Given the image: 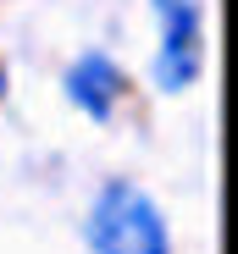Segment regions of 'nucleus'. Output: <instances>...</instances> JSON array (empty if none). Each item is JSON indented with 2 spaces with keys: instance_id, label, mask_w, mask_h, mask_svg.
<instances>
[{
  "instance_id": "1",
  "label": "nucleus",
  "mask_w": 238,
  "mask_h": 254,
  "mask_svg": "<svg viewBox=\"0 0 238 254\" xmlns=\"http://www.w3.org/2000/svg\"><path fill=\"white\" fill-rule=\"evenodd\" d=\"M89 243L94 254H172L166 221L133 183H111L89 210Z\"/></svg>"
},
{
  "instance_id": "2",
  "label": "nucleus",
  "mask_w": 238,
  "mask_h": 254,
  "mask_svg": "<svg viewBox=\"0 0 238 254\" xmlns=\"http://www.w3.org/2000/svg\"><path fill=\"white\" fill-rule=\"evenodd\" d=\"M155 17H161L155 77H161V89H188L205 66V6L200 0H155Z\"/></svg>"
},
{
  "instance_id": "3",
  "label": "nucleus",
  "mask_w": 238,
  "mask_h": 254,
  "mask_svg": "<svg viewBox=\"0 0 238 254\" xmlns=\"http://www.w3.org/2000/svg\"><path fill=\"white\" fill-rule=\"evenodd\" d=\"M67 94H72L78 111H89L94 122H105L111 105H116V94H122V72H116L105 56H83L67 72Z\"/></svg>"
},
{
  "instance_id": "4",
  "label": "nucleus",
  "mask_w": 238,
  "mask_h": 254,
  "mask_svg": "<svg viewBox=\"0 0 238 254\" xmlns=\"http://www.w3.org/2000/svg\"><path fill=\"white\" fill-rule=\"evenodd\" d=\"M0 94H6V72H0Z\"/></svg>"
}]
</instances>
